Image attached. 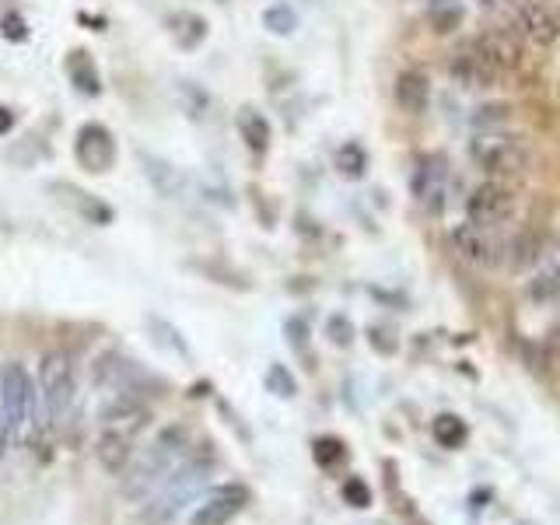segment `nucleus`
Listing matches in <instances>:
<instances>
[{"instance_id":"f257e3e1","label":"nucleus","mask_w":560,"mask_h":525,"mask_svg":"<svg viewBox=\"0 0 560 525\" xmlns=\"http://www.w3.org/2000/svg\"><path fill=\"white\" fill-rule=\"evenodd\" d=\"M189 463V434L183 428H168L162 431V438L154 442V448L148 452V459L137 466V472L127 483V494L140 498V494H158L165 490L175 472Z\"/></svg>"},{"instance_id":"f03ea898","label":"nucleus","mask_w":560,"mask_h":525,"mask_svg":"<svg viewBox=\"0 0 560 525\" xmlns=\"http://www.w3.org/2000/svg\"><path fill=\"white\" fill-rule=\"evenodd\" d=\"M469 158L490 179H515L529 165V148L518 133L508 130H483L469 140Z\"/></svg>"},{"instance_id":"7ed1b4c3","label":"nucleus","mask_w":560,"mask_h":525,"mask_svg":"<svg viewBox=\"0 0 560 525\" xmlns=\"http://www.w3.org/2000/svg\"><path fill=\"white\" fill-rule=\"evenodd\" d=\"M74 358L67 350H46L39 358V399L52 420H63V413L74 402Z\"/></svg>"},{"instance_id":"20e7f679","label":"nucleus","mask_w":560,"mask_h":525,"mask_svg":"<svg viewBox=\"0 0 560 525\" xmlns=\"http://www.w3.org/2000/svg\"><path fill=\"white\" fill-rule=\"evenodd\" d=\"M35 407V385L22 364L11 361L0 368V424L11 431V438L28 424Z\"/></svg>"},{"instance_id":"39448f33","label":"nucleus","mask_w":560,"mask_h":525,"mask_svg":"<svg viewBox=\"0 0 560 525\" xmlns=\"http://www.w3.org/2000/svg\"><path fill=\"white\" fill-rule=\"evenodd\" d=\"M466 218H469V224L483 228V232L508 224L515 218V192L498 179L477 186L466 197Z\"/></svg>"},{"instance_id":"423d86ee","label":"nucleus","mask_w":560,"mask_h":525,"mask_svg":"<svg viewBox=\"0 0 560 525\" xmlns=\"http://www.w3.org/2000/svg\"><path fill=\"white\" fill-rule=\"evenodd\" d=\"M448 74L459 81L463 88H472V92H483V88H498L504 81V74L494 67V60L487 57V52L480 49V43L472 39L466 46H459L452 52V60H448Z\"/></svg>"},{"instance_id":"0eeeda50","label":"nucleus","mask_w":560,"mask_h":525,"mask_svg":"<svg viewBox=\"0 0 560 525\" xmlns=\"http://www.w3.org/2000/svg\"><path fill=\"white\" fill-rule=\"evenodd\" d=\"M410 189L420 207H428L431 214L445 207V192H448V165L442 154H424L417 158L413 175H410Z\"/></svg>"},{"instance_id":"6e6552de","label":"nucleus","mask_w":560,"mask_h":525,"mask_svg":"<svg viewBox=\"0 0 560 525\" xmlns=\"http://www.w3.org/2000/svg\"><path fill=\"white\" fill-rule=\"evenodd\" d=\"M74 158L84 172H109L116 165V140L102 122H84L74 137Z\"/></svg>"},{"instance_id":"1a4fd4ad","label":"nucleus","mask_w":560,"mask_h":525,"mask_svg":"<svg viewBox=\"0 0 560 525\" xmlns=\"http://www.w3.org/2000/svg\"><path fill=\"white\" fill-rule=\"evenodd\" d=\"M249 504V490L242 483H221L203 498V504L192 512L189 525H228L232 518H238Z\"/></svg>"},{"instance_id":"9d476101","label":"nucleus","mask_w":560,"mask_h":525,"mask_svg":"<svg viewBox=\"0 0 560 525\" xmlns=\"http://www.w3.org/2000/svg\"><path fill=\"white\" fill-rule=\"evenodd\" d=\"M515 22L525 39H533L536 46H553L560 39V14L542 0H518Z\"/></svg>"},{"instance_id":"9b49d317","label":"nucleus","mask_w":560,"mask_h":525,"mask_svg":"<svg viewBox=\"0 0 560 525\" xmlns=\"http://www.w3.org/2000/svg\"><path fill=\"white\" fill-rule=\"evenodd\" d=\"M477 43H480V49L487 52V57L494 60V67L501 70L504 78H508V74H515V70L522 67V60H525L518 35H515V32H508V28H490V32L477 35Z\"/></svg>"},{"instance_id":"f8f14e48","label":"nucleus","mask_w":560,"mask_h":525,"mask_svg":"<svg viewBox=\"0 0 560 525\" xmlns=\"http://www.w3.org/2000/svg\"><path fill=\"white\" fill-rule=\"evenodd\" d=\"M396 105L407 116H424L428 105H431V81L420 74V70H402V74L396 78Z\"/></svg>"},{"instance_id":"ddd939ff","label":"nucleus","mask_w":560,"mask_h":525,"mask_svg":"<svg viewBox=\"0 0 560 525\" xmlns=\"http://www.w3.org/2000/svg\"><path fill=\"white\" fill-rule=\"evenodd\" d=\"M148 417H151L148 407H140V402H137L133 396H122V399L113 402V407H105V413H102V428L137 438L140 431L148 428Z\"/></svg>"},{"instance_id":"4468645a","label":"nucleus","mask_w":560,"mask_h":525,"mask_svg":"<svg viewBox=\"0 0 560 525\" xmlns=\"http://www.w3.org/2000/svg\"><path fill=\"white\" fill-rule=\"evenodd\" d=\"M140 165H144V175L151 179V186L162 192V197H168V200H179V197H186V175L175 168V165H168L165 158H154V154H140Z\"/></svg>"},{"instance_id":"2eb2a0df","label":"nucleus","mask_w":560,"mask_h":525,"mask_svg":"<svg viewBox=\"0 0 560 525\" xmlns=\"http://www.w3.org/2000/svg\"><path fill=\"white\" fill-rule=\"evenodd\" d=\"M95 455H98L102 469H109V472H116V477H119V472L130 466L133 438H130V434H119V431H109V428H102V431H98Z\"/></svg>"},{"instance_id":"dca6fc26","label":"nucleus","mask_w":560,"mask_h":525,"mask_svg":"<svg viewBox=\"0 0 560 525\" xmlns=\"http://www.w3.org/2000/svg\"><path fill=\"white\" fill-rule=\"evenodd\" d=\"M448 238H452L455 253H459L463 259L480 262V267H483V262H494V256H490V253H494V245H490V238H487L483 228L469 224V221H466V224H455Z\"/></svg>"},{"instance_id":"f3484780","label":"nucleus","mask_w":560,"mask_h":525,"mask_svg":"<svg viewBox=\"0 0 560 525\" xmlns=\"http://www.w3.org/2000/svg\"><path fill=\"white\" fill-rule=\"evenodd\" d=\"M52 192H60V200L74 207L78 214L88 218V221H95V224H109L113 221V210L105 203H98L92 192H84V189L70 186V183H52Z\"/></svg>"},{"instance_id":"a211bd4d","label":"nucleus","mask_w":560,"mask_h":525,"mask_svg":"<svg viewBox=\"0 0 560 525\" xmlns=\"http://www.w3.org/2000/svg\"><path fill=\"white\" fill-rule=\"evenodd\" d=\"M67 74H70V81L78 84V92H84V95H98L102 92V78H98V70H95V63H92L88 52H81V49L70 52Z\"/></svg>"},{"instance_id":"6ab92c4d","label":"nucleus","mask_w":560,"mask_h":525,"mask_svg":"<svg viewBox=\"0 0 560 525\" xmlns=\"http://www.w3.org/2000/svg\"><path fill=\"white\" fill-rule=\"evenodd\" d=\"M238 130H242V140L249 144L256 154H262L270 148V122H267V116L262 113H256V109H242V116H238Z\"/></svg>"},{"instance_id":"aec40b11","label":"nucleus","mask_w":560,"mask_h":525,"mask_svg":"<svg viewBox=\"0 0 560 525\" xmlns=\"http://www.w3.org/2000/svg\"><path fill=\"white\" fill-rule=\"evenodd\" d=\"M431 434H434V442L442 445V448H463L466 445V420H459L455 413H442V417H434V424H431Z\"/></svg>"},{"instance_id":"412c9836","label":"nucleus","mask_w":560,"mask_h":525,"mask_svg":"<svg viewBox=\"0 0 560 525\" xmlns=\"http://www.w3.org/2000/svg\"><path fill=\"white\" fill-rule=\"evenodd\" d=\"M337 168L347 175V179H361L368 168V151L361 144H354V140H347V144L337 151Z\"/></svg>"},{"instance_id":"4be33fe9","label":"nucleus","mask_w":560,"mask_h":525,"mask_svg":"<svg viewBox=\"0 0 560 525\" xmlns=\"http://www.w3.org/2000/svg\"><path fill=\"white\" fill-rule=\"evenodd\" d=\"M508 119H512V105L508 102H487L477 109V116H472V122H477L480 130H504Z\"/></svg>"},{"instance_id":"5701e85b","label":"nucleus","mask_w":560,"mask_h":525,"mask_svg":"<svg viewBox=\"0 0 560 525\" xmlns=\"http://www.w3.org/2000/svg\"><path fill=\"white\" fill-rule=\"evenodd\" d=\"M512 249H515V262H518L522 270H529L533 262H539L542 256H547V245H542L539 235H522V238L512 245Z\"/></svg>"},{"instance_id":"b1692460","label":"nucleus","mask_w":560,"mask_h":525,"mask_svg":"<svg viewBox=\"0 0 560 525\" xmlns=\"http://www.w3.org/2000/svg\"><path fill=\"white\" fill-rule=\"evenodd\" d=\"M262 25H267L273 35H291L298 28V14L288 4H273L267 14H262Z\"/></svg>"},{"instance_id":"393cba45","label":"nucleus","mask_w":560,"mask_h":525,"mask_svg":"<svg viewBox=\"0 0 560 525\" xmlns=\"http://www.w3.org/2000/svg\"><path fill=\"white\" fill-rule=\"evenodd\" d=\"M267 389H270L273 396H280V399H291V396L298 393V382H294V375L288 372L284 364H270V372H267Z\"/></svg>"},{"instance_id":"a878e982","label":"nucleus","mask_w":560,"mask_h":525,"mask_svg":"<svg viewBox=\"0 0 560 525\" xmlns=\"http://www.w3.org/2000/svg\"><path fill=\"white\" fill-rule=\"evenodd\" d=\"M312 455H315V463L329 469V466H337L347 452H343V442H340V438H319V442L312 445Z\"/></svg>"},{"instance_id":"bb28decb","label":"nucleus","mask_w":560,"mask_h":525,"mask_svg":"<svg viewBox=\"0 0 560 525\" xmlns=\"http://www.w3.org/2000/svg\"><path fill=\"white\" fill-rule=\"evenodd\" d=\"M326 332H329V340L337 343V347H350V343H354V326H350L347 315H329Z\"/></svg>"},{"instance_id":"cd10ccee","label":"nucleus","mask_w":560,"mask_h":525,"mask_svg":"<svg viewBox=\"0 0 560 525\" xmlns=\"http://www.w3.org/2000/svg\"><path fill=\"white\" fill-rule=\"evenodd\" d=\"M343 501H347V504H354V508H368V504H372V490H368L364 480L350 477V480L343 483Z\"/></svg>"},{"instance_id":"c85d7f7f","label":"nucleus","mask_w":560,"mask_h":525,"mask_svg":"<svg viewBox=\"0 0 560 525\" xmlns=\"http://www.w3.org/2000/svg\"><path fill=\"white\" fill-rule=\"evenodd\" d=\"M431 22H434V32H452L455 25L463 22V11L459 8H438L434 14H431Z\"/></svg>"},{"instance_id":"c756f323","label":"nucleus","mask_w":560,"mask_h":525,"mask_svg":"<svg viewBox=\"0 0 560 525\" xmlns=\"http://www.w3.org/2000/svg\"><path fill=\"white\" fill-rule=\"evenodd\" d=\"M305 332H308V329H305L302 319H291V323H288V340H291L294 350H302V347H305Z\"/></svg>"},{"instance_id":"7c9ffc66","label":"nucleus","mask_w":560,"mask_h":525,"mask_svg":"<svg viewBox=\"0 0 560 525\" xmlns=\"http://www.w3.org/2000/svg\"><path fill=\"white\" fill-rule=\"evenodd\" d=\"M14 127V113L11 109H4V105H0V133H8Z\"/></svg>"},{"instance_id":"2f4dec72","label":"nucleus","mask_w":560,"mask_h":525,"mask_svg":"<svg viewBox=\"0 0 560 525\" xmlns=\"http://www.w3.org/2000/svg\"><path fill=\"white\" fill-rule=\"evenodd\" d=\"M518 525H533V522H518Z\"/></svg>"}]
</instances>
